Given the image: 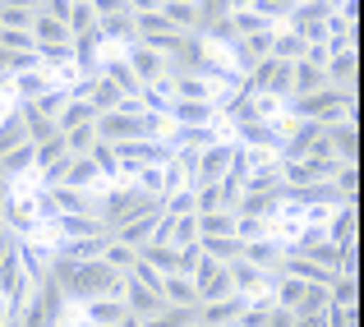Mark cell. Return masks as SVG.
<instances>
[{"instance_id": "b9f144b4", "label": "cell", "mask_w": 364, "mask_h": 327, "mask_svg": "<svg viewBox=\"0 0 364 327\" xmlns=\"http://www.w3.org/2000/svg\"><path fill=\"white\" fill-rule=\"evenodd\" d=\"M231 33H235V37H249V33H267V18L258 14V9H240V14H231Z\"/></svg>"}, {"instance_id": "9f6ffc18", "label": "cell", "mask_w": 364, "mask_h": 327, "mask_svg": "<svg viewBox=\"0 0 364 327\" xmlns=\"http://www.w3.org/2000/svg\"><path fill=\"white\" fill-rule=\"evenodd\" d=\"M5 5H18V9H33V14H37V5H42V0H5Z\"/></svg>"}, {"instance_id": "44dd1931", "label": "cell", "mask_w": 364, "mask_h": 327, "mask_svg": "<svg viewBox=\"0 0 364 327\" xmlns=\"http://www.w3.org/2000/svg\"><path fill=\"white\" fill-rule=\"evenodd\" d=\"M33 42H37V46H65V42H74V33L60 23V18L33 14Z\"/></svg>"}, {"instance_id": "cb8c5ba5", "label": "cell", "mask_w": 364, "mask_h": 327, "mask_svg": "<svg viewBox=\"0 0 364 327\" xmlns=\"http://www.w3.org/2000/svg\"><path fill=\"white\" fill-rule=\"evenodd\" d=\"M97 74H107V79L111 83H116V88L124 92V97H139V88H143V83L139 79H134V70H129V65H124V55H111V60L107 65H102V70Z\"/></svg>"}, {"instance_id": "836d02e7", "label": "cell", "mask_w": 364, "mask_h": 327, "mask_svg": "<svg viewBox=\"0 0 364 327\" xmlns=\"http://www.w3.org/2000/svg\"><path fill=\"white\" fill-rule=\"evenodd\" d=\"M328 240H332L337 249H355V208H341V217L332 221Z\"/></svg>"}, {"instance_id": "4fadbf2b", "label": "cell", "mask_w": 364, "mask_h": 327, "mask_svg": "<svg viewBox=\"0 0 364 327\" xmlns=\"http://www.w3.org/2000/svg\"><path fill=\"white\" fill-rule=\"evenodd\" d=\"M46 194H51V203H55V213H60V217H88V213H97V203L88 198V189L55 185V189H46Z\"/></svg>"}, {"instance_id": "e575fe53", "label": "cell", "mask_w": 364, "mask_h": 327, "mask_svg": "<svg viewBox=\"0 0 364 327\" xmlns=\"http://www.w3.org/2000/svg\"><path fill=\"white\" fill-rule=\"evenodd\" d=\"M111 235H88V240H70L65 245V258L70 263H83V258H102V249H107Z\"/></svg>"}, {"instance_id": "bcb514c9", "label": "cell", "mask_w": 364, "mask_h": 327, "mask_svg": "<svg viewBox=\"0 0 364 327\" xmlns=\"http://www.w3.org/2000/svg\"><path fill=\"white\" fill-rule=\"evenodd\" d=\"M65 102H70V88H46V92H42V97H37V102H33V107H37V111H42V115H46V120H51V124H55V115H60V107H65Z\"/></svg>"}, {"instance_id": "c3c4849f", "label": "cell", "mask_w": 364, "mask_h": 327, "mask_svg": "<svg viewBox=\"0 0 364 327\" xmlns=\"http://www.w3.org/2000/svg\"><path fill=\"white\" fill-rule=\"evenodd\" d=\"M0 28H33V9H18V5H0Z\"/></svg>"}, {"instance_id": "4dcf8cb0", "label": "cell", "mask_w": 364, "mask_h": 327, "mask_svg": "<svg viewBox=\"0 0 364 327\" xmlns=\"http://www.w3.org/2000/svg\"><path fill=\"white\" fill-rule=\"evenodd\" d=\"M18 143H28V129H23V115H18V107L0 120V157H5L9 148H18Z\"/></svg>"}, {"instance_id": "f5cc1de1", "label": "cell", "mask_w": 364, "mask_h": 327, "mask_svg": "<svg viewBox=\"0 0 364 327\" xmlns=\"http://www.w3.org/2000/svg\"><path fill=\"white\" fill-rule=\"evenodd\" d=\"M70 5H74V0H42V14L65 23V18H70ZM65 28H70V23H65Z\"/></svg>"}, {"instance_id": "7bdbcfd3", "label": "cell", "mask_w": 364, "mask_h": 327, "mask_svg": "<svg viewBox=\"0 0 364 327\" xmlns=\"http://www.w3.org/2000/svg\"><path fill=\"white\" fill-rule=\"evenodd\" d=\"M328 304H332L328 286H304V295H300V309H295V313H328Z\"/></svg>"}, {"instance_id": "d590c367", "label": "cell", "mask_w": 364, "mask_h": 327, "mask_svg": "<svg viewBox=\"0 0 364 327\" xmlns=\"http://www.w3.org/2000/svg\"><path fill=\"white\" fill-rule=\"evenodd\" d=\"M134 258H139V249L120 245L116 235L107 240V249H102V263H111V267H116V272H129V267H134Z\"/></svg>"}, {"instance_id": "d6a6232c", "label": "cell", "mask_w": 364, "mask_h": 327, "mask_svg": "<svg viewBox=\"0 0 364 327\" xmlns=\"http://www.w3.org/2000/svg\"><path fill=\"white\" fill-rule=\"evenodd\" d=\"M37 65H42L46 74L70 70V65H74V46L70 42H65V46H37Z\"/></svg>"}, {"instance_id": "f907efd6", "label": "cell", "mask_w": 364, "mask_h": 327, "mask_svg": "<svg viewBox=\"0 0 364 327\" xmlns=\"http://www.w3.org/2000/svg\"><path fill=\"white\" fill-rule=\"evenodd\" d=\"M300 5V0H254V9L263 18H277V14H291V9Z\"/></svg>"}, {"instance_id": "ab89813d", "label": "cell", "mask_w": 364, "mask_h": 327, "mask_svg": "<svg viewBox=\"0 0 364 327\" xmlns=\"http://www.w3.org/2000/svg\"><path fill=\"white\" fill-rule=\"evenodd\" d=\"M60 139H65V148H70L74 157H83V152L97 143V129H92V124H74V129H65V134H60Z\"/></svg>"}, {"instance_id": "1f68e13d", "label": "cell", "mask_w": 364, "mask_h": 327, "mask_svg": "<svg viewBox=\"0 0 364 327\" xmlns=\"http://www.w3.org/2000/svg\"><path fill=\"white\" fill-rule=\"evenodd\" d=\"M92 180H97V166H92L88 152H83V157H70V166H65V185H70V189H88Z\"/></svg>"}, {"instance_id": "ba28073f", "label": "cell", "mask_w": 364, "mask_h": 327, "mask_svg": "<svg viewBox=\"0 0 364 327\" xmlns=\"http://www.w3.org/2000/svg\"><path fill=\"white\" fill-rule=\"evenodd\" d=\"M124 65L134 70V79H139V83H157V79H166V74H171V65L161 60L152 46H143V42H134L129 51H124Z\"/></svg>"}, {"instance_id": "60d3db41", "label": "cell", "mask_w": 364, "mask_h": 327, "mask_svg": "<svg viewBox=\"0 0 364 327\" xmlns=\"http://www.w3.org/2000/svg\"><path fill=\"white\" fill-rule=\"evenodd\" d=\"M65 157H74V152L65 148V139H60V134H55V139H46V143H37V171L55 166V161H65Z\"/></svg>"}, {"instance_id": "db71d44e", "label": "cell", "mask_w": 364, "mask_h": 327, "mask_svg": "<svg viewBox=\"0 0 364 327\" xmlns=\"http://www.w3.org/2000/svg\"><path fill=\"white\" fill-rule=\"evenodd\" d=\"M263 327H295V313L291 309H282V304H272V313H267V323Z\"/></svg>"}, {"instance_id": "6da1fadb", "label": "cell", "mask_w": 364, "mask_h": 327, "mask_svg": "<svg viewBox=\"0 0 364 327\" xmlns=\"http://www.w3.org/2000/svg\"><path fill=\"white\" fill-rule=\"evenodd\" d=\"M55 286H60L70 300H97V295H116L120 286V272L111 263H102V258H83V263H70V258H60L55 263Z\"/></svg>"}, {"instance_id": "d4e9b609", "label": "cell", "mask_w": 364, "mask_h": 327, "mask_svg": "<svg viewBox=\"0 0 364 327\" xmlns=\"http://www.w3.org/2000/svg\"><path fill=\"white\" fill-rule=\"evenodd\" d=\"M55 226L65 230L70 240H88V235H111L107 226H102V217L97 213H88V217H55Z\"/></svg>"}, {"instance_id": "ffe728a7", "label": "cell", "mask_w": 364, "mask_h": 327, "mask_svg": "<svg viewBox=\"0 0 364 327\" xmlns=\"http://www.w3.org/2000/svg\"><path fill=\"white\" fill-rule=\"evenodd\" d=\"M33 166H37V143H18V148H9L5 157H0V176L5 180H18Z\"/></svg>"}, {"instance_id": "83f0119b", "label": "cell", "mask_w": 364, "mask_h": 327, "mask_svg": "<svg viewBox=\"0 0 364 327\" xmlns=\"http://www.w3.org/2000/svg\"><path fill=\"white\" fill-rule=\"evenodd\" d=\"M92 120H97V111H92L83 97H70V102L60 107V115H55V129L65 134V129H74V124H92Z\"/></svg>"}, {"instance_id": "8fae6325", "label": "cell", "mask_w": 364, "mask_h": 327, "mask_svg": "<svg viewBox=\"0 0 364 327\" xmlns=\"http://www.w3.org/2000/svg\"><path fill=\"white\" fill-rule=\"evenodd\" d=\"M226 267H231V291L235 295H267V286H272V277H267L263 267L245 263V258H235V263H226Z\"/></svg>"}, {"instance_id": "7c38bea8", "label": "cell", "mask_w": 364, "mask_h": 327, "mask_svg": "<svg viewBox=\"0 0 364 327\" xmlns=\"http://www.w3.org/2000/svg\"><path fill=\"white\" fill-rule=\"evenodd\" d=\"M161 304H166V309H198L194 282H189L185 272H171V277H161Z\"/></svg>"}, {"instance_id": "11a10c76", "label": "cell", "mask_w": 364, "mask_h": 327, "mask_svg": "<svg viewBox=\"0 0 364 327\" xmlns=\"http://www.w3.org/2000/svg\"><path fill=\"white\" fill-rule=\"evenodd\" d=\"M249 5H254V0H222V14H240Z\"/></svg>"}, {"instance_id": "f35d334b", "label": "cell", "mask_w": 364, "mask_h": 327, "mask_svg": "<svg viewBox=\"0 0 364 327\" xmlns=\"http://www.w3.org/2000/svg\"><path fill=\"white\" fill-rule=\"evenodd\" d=\"M65 23H70V33H88V28H97V9H92V0H74Z\"/></svg>"}, {"instance_id": "3957f363", "label": "cell", "mask_w": 364, "mask_h": 327, "mask_svg": "<svg viewBox=\"0 0 364 327\" xmlns=\"http://www.w3.org/2000/svg\"><path fill=\"white\" fill-rule=\"evenodd\" d=\"M189 282H194L198 304L222 300V295H231V267L217 263V258H208V254H198V263L189 267Z\"/></svg>"}, {"instance_id": "9c48e42d", "label": "cell", "mask_w": 364, "mask_h": 327, "mask_svg": "<svg viewBox=\"0 0 364 327\" xmlns=\"http://www.w3.org/2000/svg\"><path fill=\"white\" fill-rule=\"evenodd\" d=\"M231 157H235V148H226V143L203 148L198 152V166H194V185H217V180L231 171Z\"/></svg>"}, {"instance_id": "816d5d0a", "label": "cell", "mask_w": 364, "mask_h": 327, "mask_svg": "<svg viewBox=\"0 0 364 327\" xmlns=\"http://www.w3.org/2000/svg\"><path fill=\"white\" fill-rule=\"evenodd\" d=\"M323 323H328V327H355V309H341V304H328Z\"/></svg>"}, {"instance_id": "7dc6e473", "label": "cell", "mask_w": 364, "mask_h": 327, "mask_svg": "<svg viewBox=\"0 0 364 327\" xmlns=\"http://www.w3.org/2000/svg\"><path fill=\"white\" fill-rule=\"evenodd\" d=\"M258 235H267V221L263 217H240V213H235V240H258Z\"/></svg>"}, {"instance_id": "f6af8a7d", "label": "cell", "mask_w": 364, "mask_h": 327, "mask_svg": "<svg viewBox=\"0 0 364 327\" xmlns=\"http://www.w3.org/2000/svg\"><path fill=\"white\" fill-rule=\"evenodd\" d=\"M0 46L5 51H37L33 28H0Z\"/></svg>"}, {"instance_id": "4316f807", "label": "cell", "mask_w": 364, "mask_h": 327, "mask_svg": "<svg viewBox=\"0 0 364 327\" xmlns=\"http://www.w3.org/2000/svg\"><path fill=\"white\" fill-rule=\"evenodd\" d=\"M240 258H245V263H254V267H263V272H267V267H277V263H282V249H277L272 240H245Z\"/></svg>"}, {"instance_id": "5b68a950", "label": "cell", "mask_w": 364, "mask_h": 327, "mask_svg": "<svg viewBox=\"0 0 364 327\" xmlns=\"http://www.w3.org/2000/svg\"><path fill=\"white\" fill-rule=\"evenodd\" d=\"M341 107H350V88H318V92L295 97V111H300L304 120H318V124L341 120Z\"/></svg>"}, {"instance_id": "74e56055", "label": "cell", "mask_w": 364, "mask_h": 327, "mask_svg": "<svg viewBox=\"0 0 364 327\" xmlns=\"http://www.w3.org/2000/svg\"><path fill=\"white\" fill-rule=\"evenodd\" d=\"M267 55H272V60H300V55H304V42H300V37H295V33H282V37H272V46H267Z\"/></svg>"}, {"instance_id": "7a4b0ae2", "label": "cell", "mask_w": 364, "mask_h": 327, "mask_svg": "<svg viewBox=\"0 0 364 327\" xmlns=\"http://www.w3.org/2000/svg\"><path fill=\"white\" fill-rule=\"evenodd\" d=\"M148 208H161V198L157 194H143V189H111V194L97 203V217H102V226H107V230H116L120 221L148 213Z\"/></svg>"}, {"instance_id": "e0dca14e", "label": "cell", "mask_w": 364, "mask_h": 327, "mask_svg": "<svg viewBox=\"0 0 364 327\" xmlns=\"http://www.w3.org/2000/svg\"><path fill=\"white\" fill-rule=\"evenodd\" d=\"M171 92L185 102H217V88L198 74H171Z\"/></svg>"}, {"instance_id": "d6986e66", "label": "cell", "mask_w": 364, "mask_h": 327, "mask_svg": "<svg viewBox=\"0 0 364 327\" xmlns=\"http://www.w3.org/2000/svg\"><path fill=\"white\" fill-rule=\"evenodd\" d=\"M97 33H102V42H129V46L139 42V33H134V14H129V9L97 18Z\"/></svg>"}, {"instance_id": "f546056e", "label": "cell", "mask_w": 364, "mask_h": 327, "mask_svg": "<svg viewBox=\"0 0 364 327\" xmlns=\"http://www.w3.org/2000/svg\"><path fill=\"white\" fill-rule=\"evenodd\" d=\"M194 226H198V240H208V235H235V213H203V217H194Z\"/></svg>"}, {"instance_id": "681fc988", "label": "cell", "mask_w": 364, "mask_h": 327, "mask_svg": "<svg viewBox=\"0 0 364 327\" xmlns=\"http://www.w3.org/2000/svg\"><path fill=\"white\" fill-rule=\"evenodd\" d=\"M28 70H42V65H37V51H9V79H14V74H28Z\"/></svg>"}, {"instance_id": "7402d4cb", "label": "cell", "mask_w": 364, "mask_h": 327, "mask_svg": "<svg viewBox=\"0 0 364 327\" xmlns=\"http://www.w3.org/2000/svg\"><path fill=\"white\" fill-rule=\"evenodd\" d=\"M291 79H295V97H304V92H318V88H328V74H323V65H314V60H295Z\"/></svg>"}, {"instance_id": "6f0895ef", "label": "cell", "mask_w": 364, "mask_h": 327, "mask_svg": "<svg viewBox=\"0 0 364 327\" xmlns=\"http://www.w3.org/2000/svg\"><path fill=\"white\" fill-rule=\"evenodd\" d=\"M0 79H9V51L0 46Z\"/></svg>"}, {"instance_id": "8992f818", "label": "cell", "mask_w": 364, "mask_h": 327, "mask_svg": "<svg viewBox=\"0 0 364 327\" xmlns=\"http://www.w3.org/2000/svg\"><path fill=\"white\" fill-rule=\"evenodd\" d=\"M92 129H97L102 143H134V139H143V115H129V111H102L97 120H92Z\"/></svg>"}, {"instance_id": "52a82bcc", "label": "cell", "mask_w": 364, "mask_h": 327, "mask_svg": "<svg viewBox=\"0 0 364 327\" xmlns=\"http://www.w3.org/2000/svg\"><path fill=\"white\" fill-rule=\"evenodd\" d=\"M116 295L124 300V309H129V313H139V318H152V313H161V309H166V304H161V295H157V291H148L143 282H134L129 272H120Z\"/></svg>"}, {"instance_id": "9a60e30c", "label": "cell", "mask_w": 364, "mask_h": 327, "mask_svg": "<svg viewBox=\"0 0 364 327\" xmlns=\"http://www.w3.org/2000/svg\"><path fill=\"white\" fill-rule=\"evenodd\" d=\"M235 213L240 217H272V213H282V194L277 189H245L235 198Z\"/></svg>"}, {"instance_id": "30bf717a", "label": "cell", "mask_w": 364, "mask_h": 327, "mask_svg": "<svg viewBox=\"0 0 364 327\" xmlns=\"http://www.w3.org/2000/svg\"><path fill=\"white\" fill-rule=\"evenodd\" d=\"M245 304H249V295H222V300H208L203 309H198V323L203 327H231V323H240V313H245Z\"/></svg>"}, {"instance_id": "680465c9", "label": "cell", "mask_w": 364, "mask_h": 327, "mask_svg": "<svg viewBox=\"0 0 364 327\" xmlns=\"http://www.w3.org/2000/svg\"><path fill=\"white\" fill-rule=\"evenodd\" d=\"M0 327H18V318H0Z\"/></svg>"}, {"instance_id": "277c9868", "label": "cell", "mask_w": 364, "mask_h": 327, "mask_svg": "<svg viewBox=\"0 0 364 327\" xmlns=\"http://www.w3.org/2000/svg\"><path fill=\"white\" fill-rule=\"evenodd\" d=\"M328 14H332V0H309V5H295L291 9V33L300 37L304 46H323V42H328Z\"/></svg>"}, {"instance_id": "603a6c76", "label": "cell", "mask_w": 364, "mask_h": 327, "mask_svg": "<svg viewBox=\"0 0 364 327\" xmlns=\"http://www.w3.org/2000/svg\"><path fill=\"white\" fill-rule=\"evenodd\" d=\"M46 88H55L51 83V74L46 70H28V74H14V83H9V92H18L23 102H37Z\"/></svg>"}, {"instance_id": "ac0fdd59", "label": "cell", "mask_w": 364, "mask_h": 327, "mask_svg": "<svg viewBox=\"0 0 364 327\" xmlns=\"http://www.w3.org/2000/svg\"><path fill=\"white\" fill-rule=\"evenodd\" d=\"M124 313H129V309H124L120 295H97V300H88V323L92 327H116Z\"/></svg>"}, {"instance_id": "8d00e7d4", "label": "cell", "mask_w": 364, "mask_h": 327, "mask_svg": "<svg viewBox=\"0 0 364 327\" xmlns=\"http://www.w3.org/2000/svg\"><path fill=\"white\" fill-rule=\"evenodd\" d=\"M88 157H92V166H97V176H120V157H116V148L111 143H92L88 148Z\"/></svg>"}, {"instance_id": "2e32d148", "label": "cell", "mask_w": 364, "mask_h": 327, "mask_svg": "<svg viewBox=\"0 0 364 327\" xmlns=\"http://www.w3.org/2000/svg\"><path fill=\"white\" fill-rule=\"evenodd\" d=\"M217 102H185L176 97L171 102V124H217Z\"/></svg>"}, {"instance_id": "5bb4252c", "label": "cell", "mask_w": 364, "mask_h": 327, "mask_svg": "<svg viewBox=\"0 0 364 327\" xmlns=\"http://www.w3.org/2000/svg\"><path fill=\"white\" fill-rule=\"evenodd\" d=\"M235 129H240V139L249 143V148H272V152H277V148H282V139H286V134L277 129L272 120H258V115H249V120H240Z\"/></svg>"}, {"instance_id": "ee69618b", "label": "cell", "mask_w": 364, "mask_h": 327, "mask_svg": "<svg viewBox=\"0 0 364 327\" xmlns=\"http://www.w3.org/2000/svg\"><path fill=\"white\" fill-rule=\"evenodd\" d=\"M189 245H198L194 217H176V221H171V249H189Z\"/></svg>"}, {"instance_id": "f1b7e54d", "label": "cell", "mask_w": 364, "mask_h": 327, "mask_svg": "<svg viewBox=\"0 0 364 327\" xmlns=\"http://www.w3.org/2000/svg\"><path fill=\"white\" fill-rule=\"evenodd\" d=\"M161 14H166V18H171V28H180V33L198 28V9H194V0H161Z\"/></svg>"}, {"instance_id": "484cf974", "label": "cell", "mask_w": 364, "mask_h": 327, "mask_svg": "<svg viewBox=\"0 0 364 327\" xmlns=\"http://www.w3.org/2000/svg\"><path fill=\"white\" fill-rule=\"evenodd\" d=\"M198 249H203L208 258H217V263H235L240 249H245V240H235V235H208V240H198Z\"/></svg>"}]
</instances>
